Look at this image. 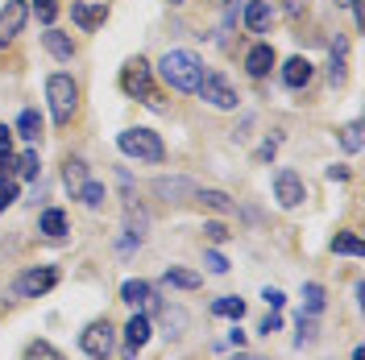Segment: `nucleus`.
Instances as JSON below:
<instances>
[{"instance_id":"nucleus-20","label":"nucleus","mask_w":365,"mask_h":360,"mask_svg":"<svg viewBox=\"0 0 365 360\" xmlns=\"http://www.w3.org/2000/svg\"><path fill=\"white\" fill-rule=\"evenodd\" d=\"M150 298H154V286L141 282V277H129V282L120 286V302H129V307H141V302H150Z\"/></svg>"},{"instance_id":"nucleus-41","label":"nucleus","mask_w":365,"mask_h":360,"mask_svg":"<svg viewBox=\"0 0 365 360\" xmlns=\"http://www.w3.org/2000/svg\"><path fill=\"white\" fill-rule=\"evenodd\" d=\"M9 149H13V129L0 125V154H9Z\"/></svg>"},{"instance_id":"nucleus-21","label":"nucleus","mask_w":365,"mask_h":360,"mask_svg":"<svg viewBox=\"0 0 365 360\" xmlns=\"http://www.w3.org/2000/svg\"><path fill=\"white\" fill-rule=\"evenodd\" d=\"M162 282H166V286H179V290H200V286H204V277L195 270H179V265H170Z\"/></svg>"},{"instance_id":"nucleus-31","label":"nucleus","mask_w":365,"mask_h":360,"mask_svg":"<svg viewBox=\"0 0 365 360\" xmlns=\"http://www.w3.org/2000/svg\"><path fill=\"white\" fill-rule=\"evenodd\" d=\"M341 145L349 154H361V120H349L341 129Z\"/></svg>"},{"instance_id":"nucleus-19","label":"nucleus","mask_w":365,"mask_h":360,"mask_svg":"<svg viewBox=\"0 0 365 360\" xmlns=\"http://www.w3.org/2000/svg\"><path fill=\"white\" fill-rule=\"evenodd\" d=\"M154 191H158L162 199L182 203V195H195V182H191V179H158V182H154Z\"/></svg>"},{"instance_id":"nucleus-45","label":"nucleus","mask_w":365,"mask_h":360,"mask_svg":"<svg viewBox=\"0 0 365 360\" xmlns=\"http://www.w3.org/2000/svg\"><path fill=\"white\" fill-rule=\"evenodd\" d=\"M228 360H253V356H245V352H237V356H228Z\"/></svg>"},{"instance_id":"nucleus-4","label":"nucleus","mask_w":365,"mask_h":360,"mask_svg":"<svg viewBox=\"0 0 365 360\" xmlns=\"http://www.w3.org/2000/svg\"><path fill=\"white\" fill-rule=\"evenodd\" d=\"M150 79H154L150 63H145V58H129L125 70H120V91H125V95H137V100H145L154 112H162V100H158V91H154Z\"/></svg>"},{"instance_id":"nucleus-32","label":"nucleus","mask_w":365,"mask_h":360,"mask_svg":"<svg viewBox=\"0 0 365 360\" xmlns=\"http://www.w3.org/2000/svg\"><path fill=\"white\" fill-rule=\"evenodd\" d=\"M38 170H42V162H38V149H25L21 158H17V174H21V179H38Z\"/></svg>"},{"instance_id":"nucleus-30","label":"nucleus","mask_w":365,"mask_h":360,"mask_svg":"<svg viewBox=\"0 0 365 360\" xmlns=\"http://www.w3.org/2000/svg\"><path fill=\"white\" fill-rule=\"evenodd\" d=\"M25 360H67L54 344H46V339H34L29 348H25Z\"/></svg>"},{"instance_id":"nucleus-26","label":"nucleus","mask_w":365,"mask_h":360,"mask_svg":"<svg viewBox=\"0 0 365 360\" xmlns=\"http://www.w3.org/2000/svg\"><path fill=\"white\" fill-rule=\"evenodd\" d=\"M324 302H328V298H324V286H319V282H307V286H303V315H319Z\"/></svg>"},{"instance_id":"nucleus-9","label":"nucleus","mask_w":365,"mask_h":360,"mask_svg":"<svg viewBox=\"0 0 365 360\" xmlns=\"http://www.w3.org/2000/svg\"><path fill=\"white\" fill-rule=\"evenodd\" d=\"M25 21H29V4L25 0H4V9H0V46L13 42L25 29Z\"/></svg>"},{"instance_id":"nucleus-2","label":"nucleus","mask_w":365,"mask_h":360,"mask_svg":"<svg viewBox=\"0 0 365 360\" xmlns=\"http://www.w3.org/2000/svg\"><path fill=\"white\" fill-rule=\"evenodd\" d=\"M46 100H50L54 125L67 129L71 120H75V112H79V88H75V79L71 75H50L46 79Z\"/></svg>"},{"instance_id":"nucleus-3","label":"nucleus","mask_w":365,"mask_h":360,"mask_svg":"<svg viewBox=\"0 0 365 360\" xmlns=\"http://www.w3.org/2000/svg\"><path fill=\"white\" fill-rule=\"evenodd\" d=\"M116 149H120L125 158L150 162V166L166 162V145H162V137L154 133V129H125V133L116 137Z\"/></svg>"},{"instance_id":"nucleus-22","label":"nucleus","mask_w":365,"mask_h":360,"mask_svg":"<svg viewBox=\"0 0 365 360\" xmlns=\"http://www.w3.org/2000/svg\"><path fill=\"white\" fill-rule=\"evenodd\" d=\"M212 315L241 323V315H245V298H237V294H228V298H216V302H212Z\"/></svg>"},{"instance_id":"nucleus-10","label":"nucleus","mask_w":365,"mask_h":360,"mask_svg":"<svg viewBox=\"0 0 365 360\" xmlns=\"http://www.w3.org/2000/svg\"><path fill=\"white\" fill-rule=\"evenodd\" d=\"M150 332H154V327H150L145 315H133L125 323V360H137V352L150 344Z\"/></svg>"},{"instance_id":"nucleus-47","label":"nucleus","mask_w":365,"mask_h":360,"mask_svg":"<svg viewBox=\"0 0 365 360\" xmlns=\"http://www.w3.org/2000/svg\"><path fill=\"white\" fill-rule=\"evenodd\" d=\"M170 4H182V0H170Z\"/></svg>"},{"instance_id":"nucleus-34","label":"nucleus","mask_w":365,"mask_h":360,"mask_svg":"<svg viewBox=\"0 0 365 360\" xmlns=\"http://www.w3.org/2000/svg\"><path fill=\"white\" fill-rule=\"evenodd\" d=\"M204 236H207V245H225L232 232H228V228L220 224V220H212V224H204Z\"/></svg>"},{"instance_id":"nucleus-14","label":"nucleus","mask_w":365,"mask_h":360,"mask_svg":"<svg viewBox=\"0 0 365 360\" xmlns=\"http://www.w3.org/2000/svg\"><path fill=\"white\" fill-rule=\"evenodd\" d=\"M42 46L50 50V58H58V63H71V58H75V42H71L63 29H46Z\"/></svg>"},{"instance_id":"nucleus-18","label":"nucleus","mask_w":365,"mask_h":360,"mask_svg":"<svg viewBox=\"0 0 365 360\" xmlns=\"http://www.w3.org/2000/svg\"><path fill=\"white\" fill-rule=\"evenodd\" d=\"M38 232H42V236H50V240L67 236V211H63V207H50V211H42V220H38Z\"/></svg>"},{"instance_id":"nucleus-33","label":"nucleus","mask_w":365,"mask_h":360,"mask_svg":"<svg viewBox=\"0 0 365 360\" xmlns=\"http://www.w3.org/2000/svg\"><path fill=\"white\" fill-rule=\"evenodd\" d=\"M34 9H38V21L50 29V25H54V17H58V0H34Z\"/></svg>"},{"instance_id":"nucleus-5","label":"nucleus","mask_w":365,"mask_h":360,"mask_svg":"<svg viewBox=\"0 0 365 360\" xmlns=\"http://www.w3.org/2000/svg\"><path fill=\"white\" fill-rule=\"evenodd\" d=\"M54 286H58V270H54V265H29V270H21L13 277L9 294L21 302V298H42V294H50Z\"/></svg>"},{"instance_id":"nucleus-17","label":"nucleus","mask_w":365,"mask_h":360,"mask_svg":"<svg viewBox=\"0 0 365 360\" xmlns=\"http://www.w3.org/2000/svg\"><path fill=\"white\" fill-rule=\"evenodd\" d=\"M191 199H200L207 211H216V216H228V211H232V199H228L225 191H216V186H195Z\"/></svg>"},{"instance_id":"nucleus-44","label":"nucleus","mask_w":365,"mask_h":360,"mask_svg":"<svg viewBox=\"0 0 365 360\" xmlns=\"http://www.w3.org/2000/svg\"><path fill=\"white\" fill-rule=\"evenodd\" d=\"M336 4H341V9H353V4H361V0H336Z\"/></svg>"},{"instance_id":"nucleus-12","label":"nucleus","mask_w":365,"mask_h":360,"mask_svg":"<svg viewBox=\"0 0 365 360\" xmlns=\"http://www.w3.org/2000/svg\"><path fill=\"white\" fill-rule=\"evenodd\" d=\"M274 63H278V54H274L270 42H257L250 54H245V70H250L253 79H266V75L274 70Z\"/></svg>"},{"instance_id":"nucleus-25","label":"nucleus","mask_w":365,"mask_h":360,"mask_svg":"<svg viewBox=\"0 0 365 360\" xmlns=\"http://www.w3.org/2000/svg\"><path fill=\"white\" fill-rule=\"evenodd\" d=\"M332 253H341V257H361L365 245H361L357 232H336V236H332Z\"/></svg>"},{"instance_id":"nucleus-39","label":"nucleus","mask_w":365,"mask_h":360,"mask_svg":"<svg viewBox=\"0 0 365 360\" xmlns=\"http://www.w3.org/2000/svg\"><path fill=\"white\" fill-rule=\"evenodd\" d=\"M274 332H282V315L278 311H270V315L262 319V336H274Z\"/></svg>"},{"instance_id":"nucleus-8","label":"nucleus","mask_w":365,"mask_h":360,"mask_svg":"<svg viewBox=\"0 0 365 360\" xmlns=\"http://www.w3.org/2000/svg\"><path fill=\"white\" fill-rule=\"evenodd\" d=\"M274 199L282 203L287 211H295L299 203L307 199V182L299 179L295 170H278V174H274Z\"/></svg>"},{"instance_id":"nucleus-23","label":"nucleus","mask_w":365,"mask_h":360,"mask_svg":"<svg viewBox=\"0 0 365 360\" xmlns=\"http://www.w3.org/2000/svg\"><path fill=\"white\" fill-rule=\"evenodd\" d=\"M63 182H67L71 195H75V191L88 182V162H83V158H67V162H63Z\"/></svg>"},{"instance_id":"nucleus-1","label":"nucleus","mask_w":365,"mask_h":360,"mask_svg":"<svg viewBox=\"0 0 365 360\" xmlns=\"http://www.w3.org/2000/svg\"><path fill=\"white\" fill-rule=\"evenodd\" d=\"M158 75L175 91H195L200 79H204V63H200V54H191V50H166L158 58Z\"/></svg>"},{"instance_id":"nucleus-37","label":"nucleus","mask_w":365,"mask_h":360,"mask_svg":"<svg viewBox=\"0 0 365 360\" xmlns=\"http://www.w3.org/2000/svg\"><path fill=\"white\" fill-rule=\"evenodd\" d=\"M13 203H17V182L4 179V182H0V211H4V207H13Z\"/></svg>"},{"instance_id":"nucleus-35","label":"nucleus","mask_w":365,"mask_h":360,"mask_svg":"<svg viewBox=\"0 0 365 360\" xmlns=\"http://www.w3.org/2000/svg\"><path fill=\"white\" fill-rule=\"evenodd\" d=\"M278 141H282V137L262 141V145H257V154H253V162H257V166H262V162H274V154H278Z\"/></svg>"},{"instance_id":"nucleus-13","label":"nucleus","mask_w":365,"mask_h":360,"mask_svg":"<svg viewBox=\"0 0 365 360\" xmlns=\"http://www.w3.org/2000/svg\"><path fill=\"white\" fill-rule=\"evenodd\" d=\"M312 75H316L312 58H287V67H282V83H287L291 91H299V88L312 83Z\"/></svg>"},{"instance_id":"nucleus-38","label":"nucleus","mask_w":365,"mask_h":360,"mask_svg":"<svg viewBox=\"0 0 365 360\" xmlns=\"http://www.w3.org/2000/svg\"><path fill=\"white\" fill-rule=\"evenodd\" d=\"M262 298H266V307H270V311H282V302H287V294L274 290V286H266V290H262Z\"/></svg>"},{"instance_id":"nucleus-40","label":"nucleus","mask_w":365,"mask_h":360,"mask_svg":"<svg viewBox=\"0 0 365 360\" xmlns=\"http://www.w3.org/2000/svg\"><path fill=\"white\" fill-rule=\"evenodd\" d=\"M13 174H17V158L13 154H0V182L13 179Z\"/></svg>"},{"instance_id":"nucleus-28","label":"nucleus","mask_w":365,"mask_h":360,"mask_svg":"<svg viewBox=\"0 0 365 360\" xmlns=\"http://www.w3.org/2000/svg\"><path fill=\"white\" fill-rule=\"evenodd\" d=\"M162 323H166V336H182V327H187V311L182 307H162Z\"/></svg>"},{"instance_id":"nucleus-27","label":"nucleus","mask_w":365,"mask_h":360,"mask_svg":"<svg viewBox=\"0 0 365 360\" xmlns=\"http://www.w3.org/2000/svg\"><path fill=\"white\" fill-rule=\"evenodd\" d=\"M316 336H319V323H316V315H303V311H299L295 348H307V344H316Z\"/></svg>"},{"instance_id":"nucleus-36","label":"nucleus","mask_w":365,"mask_h":360,"mask_svg":"<svg viewBox=\"0 0 365 360\" xmlns=\"http://www.w3.org/2000/svg\"><path fill=\"white\" fill-rule=\"evenodd\" d=\"M204 265H207V273H228V261L216 253V248H207L204 253Z\"/></svg>"},{"instance_id":"nucleus-7","label":"nucleus","mask_w":365,"mask_h":360,"mask_svg":"<svg viewBox=\"0 0 365 360\" xmlns=\"http://www.w3.org/2000/svg\"><path fill=\"white\" fill-rule=\"evenodd\" d=\"M113 344H116V332H113L108 319H96V323H88V327L79 332V348H83L91 360H108L113 356Z\"/></svg>"},{"instance_id":"nucleus-16","label":"nucleus","mask_w":365,"mask_h":360,"mask_svg":"<svg viewBox=\"0 0 365 360\" xmlns=\"http://www.w3.org/2000/svg\"><path fill=\"white\" fill-rule=\"evenodd\" d=\"M125 232H129V240H137V245H141L145 232H150V216H145L133 199H125Z\"/></svg>"},{"instance_id":"nucleus-15","label":"nucleus","mask_w":365,"mask_h":360,"mask_svg":"<svg viewBox=\"0 0 365 360\" xmlns=\"http://www.w3.org/2000/svg\"><path fill=\"white\" fill-rule=\"evenodd\" d=\"M270 21H274L270 0H250V4H245V25H250V33H266Z\"/></svg>"},{"instance_id":"nucleus-46","label":"nucleus","mask_w":365,"mask_h":360,"mask_svg":"<svg viewBox=\"0 0 365 360\" xmlns=\"http://www.w3.org/2000/svg\"><path fill=\"white\" fill-rule=\"evenodd\" d=\"M353 360H365V352H361V348H357V352H353Z\"/></svg>"},{"instance_id":"nucleus-29","label":"nucleus","mask_w":365,"mask_h":360,"mask_svg":"<svg viewBox=\"0 0 365 360\" xmlns=\"http://www.w3.org/2000/svg\"><path fill=\"white\" fill-rule=\"evenodd\" d=\"M75 195H79V199L88 203V207H104V199H108V191H104V182H83V186H79V191H75Z\"/></svg>"},{"instance_id":"nucleus-6","label":"nucleus","mask_w":365,"mask_h":360,"mask_svg":"<svg viewBox=\"0 0 365 360\" xmlns=\"http://www.w3.org/2000/svg\"><path fill=\"white\" fill-rule=\"evenodd\" d=\"M195 91L204 95L212 108H220V112H232V108L241 104V95L232 91V83H228L220 70H204V79H200V88H195Z\"/></svg>"},{"instance_id":"nucleus-24","label":"nucleus","mask_w":365,"mask_h":360,"mask_svg":"<svg viewBox=\"0 0 365 360\" xmlns=\"http://www.w3.org/2000/svg\"><path fill=\"white\" fill-rule=\"evenodd\" d=\"M17 137H25V141H38L42 137V116H38V108H25L17 116Z\"/></svg>"},{"instance_id":"nucleus-43","label":"nucleus","mask_w":365,"mask_h":360,"mask_svg":"<svg viewBox=\"0 0 365 360\" xmlns=\"http://www.w3.org/2000/svg\"><path fill=\"white\" fill-rule=\"evenodd\" d=\"M228 344H232V348H241V344H245V332H237V327H232V332H228Z\"/></svg>"},{"instance_id":"nucleus-11","label":"nucleus","mask_w":365,"mask_h":360,"mask_svg":"<svg viewBox=\"0 0 365 360\" xmlns=\"http://www.w3.org/2000/svg\"><path fill=\"white\" fill-rule=\"evenodd\" d=\"M71 21L79 25L83 33H91V29H100V25L108 21V4L100 0V4H71Z\"/></svg>"},{"instance_id":"nucleus-42","label":"nucleus","mask_w":365,"mask_h":360,"mask_svg":"<svg viewBox=\"0 0 365 360\" xmlns=\"http://www.w3.org/2000/svg\"><path fill=\"white\" fill-rule=\"evenodd\" d=\"M328 179H332V182H344V179H349V170H344V166H328Z\"/></svg>"}]
</instances>
